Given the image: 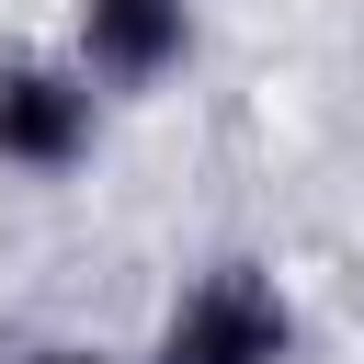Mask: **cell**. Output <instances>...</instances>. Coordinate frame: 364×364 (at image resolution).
<instances>
[{
  "mask_svg": "<svg viewBox=\"0 0 364 364\" xmlns=\"http://www.w3.org/2000/svg\"><path fill=\"white\" fill-rule=\"evenodd\" d=\"M136 364H296V296L262 273V262H205L182 273V296L159 307L148 353Z\"/></svg>",
  "mask_w": 364,
  "mask_h": 364,
  "instance_id": "cell-1",
  "label": "cell"
},
{
  "mask_svg": "<svg viewBox=\"0 0 364 364\" xmlns=\"http://www.w3.org/2000/svg\"><path fill=\"white\" fill-rule=\"evenodd\" d=\"M102 148V91L80 80L68 46H0V171L11 182H68Z\"/></svg>",
  "mask_w": 364,
  "mask_h": 364,
  "instance_id": "cell-2",
  "label": "cell"
},
{
  "mask_svg": "<svg viewBox=\"0 0 364 364\" xmlns=\"http://www.w3.org/2000/svg\"><path fill=\"white\" fill-rule=\"evenodd\" d=\"M193 46H205L193 0H68V57H80V80H91L102 102L171 91V80L193 68Z\"/></svg>",
  "mask_w": 364,
  "mask_h": 364,
  "instance_id": "cell-3",
  "label": "cell"
},
{
  "mask_svg": "<svg viewBox=\"0 0 364 364\" xmlns=\"http://www.w3.org/2000/svg\"><path fill=\"white\" fill-rule=\"evenodd\" d=\"M23 364H136V353H102V341H34Z\"/></svg>",
  "mask_w": 364,
  "mask_h": 364,
  "instance_id": "cell-4",
  "label": "cell"
}]
</instances>
